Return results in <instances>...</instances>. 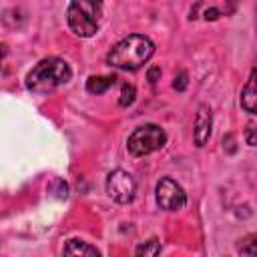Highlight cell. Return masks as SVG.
Listing matches in <instances>:
<instances>
[{"instance_id": "cell-1", "label": "cell", "mask_w": 257, "mask_h": 257, "mask_svg": "<svg viewBox=\"0 0 257 257\" xmlns=\"http://www.w3.org/2000/svg\"><path fill=\"white\" fill-rule=\"evenodd\" d=\"M155 52V44L143 36V34H131L116 42L112 50L108 52L106 60L110 66L120 68V70H137L141 68Z\"/></svg>"}, {"instance_id": "cell-2", "label": "cell", "mask_w": 257, "mask_h": 257, "mask_svg": "<svg viewBox=\"0 0 257 257\" xmlns=\"http://www.w3.org/2000/svg\"><path fill=\"white\" fill-rule=\"evenodd\" d=\"M70 76H72L70 66H68L62 58H54V56H52V58L40 60V62L28 72V76H26V86H28V90H32V92L42 94V92H50V90H54L56 86L68 82Z\"/></svg>"}, {"instance_id": "cell-3", "label": "cell", "mask_w": 257, "mask_h": 257, "mask_svg": "<svg viewBox=\"0 0 257 257\" xmlns=\"http://www.w3.org/2000/svg\"><path fill=\"white\" fill-rule=\"evenodd\" d=\"M66 16L74 34L92 36L102 16V4L100 0H70Z\"/></svg>"}, {"instance_id": "cell-4", "label": "cell", "mask_w": 257, "mask_h": 257, "mask_svg": "<svg viewBox=\"0 0 257 257\" xmlns=\"http://www.w3.org/2000/svg\"><path fill=\"white\" fill-rule=\"evenodd\" d=\"M167 143V135L161 126L157 124H145V126H139L126 141V147H128V153L135 155V157H145V155H151L153 151H159L163 149Z\"/></svg>"}, {"instance_id": "cell-5", "label": "cell", "mask_w": 257, "mask_h": 257, "mask_svg": "<svg viewBox=\"0 0 257 257\" xmlns=\"http://www.w3.org/2000/svg\"><path fill=\"white\" fill-rule=\"evenodd\" d=\"M106 193L116 203H131L135 193H137V183H135L131 173H126L122 169H116L106 179Z\"/></svg>"}, {"instance_id": "cell-6", "label": "cell", "mask_w": 257, "mask_h": 257, "mask_svg": "<svg viewBox=\"0 0 257 257\" xmlns=\"http://www.w3.org/2000/svg\"><path fill=\"white\" fill-rule=\"evenodd\" d=\"M157 203L165 211H177V209L185 207L187 195H185L183 187L177 181L165 177V179H161L157 183Z\"/></svg>"}, {"instance_id": "cell-7", "label": "cell", "mask_w": 257, "mask_h": 257, "mask_svg": "<svg viewBox=\"0 0 257 257\" xmlns=\"http://www.w3.org/2000/svg\"><path fill=\"white\" fill-rule=\"evenodd\" d=\"M211 124H213L211 108H209L207 104H201V106L197 108V116H195V145H197V147H203V145L209 141Z\"/></svg>"}, {"instance_id": "cell-8", "label": "cell", "mask_w": 257, "mask_h": 257, "mask_svg": "<svg viewBox=\"0 0 257 257\" xmlns=\"http://www.w3.org/2000/svg\"><path fill=\"white\" fill-rule=\"evenodd\" d=\"M241 106H243L247 112L257 114V62L253 64L251 74H249V80H247V84L243 86V92H241Z\"/></svg>"}, {"instance_id": "cell-9", "label": "cell", "mask_w": 257, "mask_h": 257, "mask_svg": "<svg viewBox=\"0 0 257 257\" xmlns=\"http://www.w3.org/2000/svg\"><path fill=\"white\" fill-rule=\"evenodd\" d=\"M114 80H116L114 76H90L86 80V90L90 94H102L114 84Z\"/></svg>"}, {"instance_id": "cell-10", "label": "cell", "mask_w": 257, "mask_h": 257, "mask_svg": "<svg viewBox=\"0 0 257 257\" xmlns=\"http://www.w3.org/2000/svg\"><path fill=\"white\" fill-rule=\"evenodd\" d=\"M64 253L66 255H98V249L96 247H90L86 243H80L76 239L68 241V245L64 247Z\"/></svg>"}, {"instance_id": "cell-11", "label": "cell", "mask_w": 257, "mask_h": 257, "mask_svg": "<svg viewBox=\"0 0 257 257\" xmlns=\"http://www.w3.org/2000/svg\"><path fill=\"white\" fill-rule=\"evenodd\" d=\"M239 253L243 255H257V235H247L241 239V243L237 245Z\"/></svg>"}, {"instance_id": "cell-12", "label": "cell", "mask_w": 257, "mask_h": 257, "mask_svg": "<svg viewBox=\"0 0 257 257\" xmlns=\"http://www.w3.org/2000/svg\"><path fill=\"white\" fill-rule=\"evenodd\" d=\"M159 253H161V243L157 239H151L137 247V255H159Z\"/></svg>"}, {"instance_id": "cell-13", "label": "cell", "mask_w": 257, "mask_h": 257, "mask_svg": "<svg viewBox=\"0 0 257 257\" xmlns=\"http://www.w3.org/2000/svg\"><path fill=\"white\" fill-rule=\"evenodd\" d=\"M135 94H137V90H135V86L133 84H128V82H124L122 84V92H120V106H128V104H133V100H135Z\"/></svg>"}, {"instance_id": "cell-14", "label": "cell", "mask_w": 257, "mask_h": 257, "mask_svg": "<svg viewBox=\"0 0 257 257\" xmlns=\"http://www.w3.org/2000/svg\"><path fill=\"white\" fill-rule=\"evenodd\" d=\"M173 86H175L177 90H185V88H187V72H185V70H181V72L175 76Z\"/></svg>"}, {"instance_id": "cell-15", "label": "cell", "mask_w": 257, "mask_h": 257, "mask_svg": "<svg viewBox=\"0 0 257 257\" xmlns=\"http://www.w3.org/2000/svg\"><path fill=\"white\" fill-rule=\"evenodd\" d=\"M245 141H247V145L257 147V126H249V128H247V133H245Z\"/></svg>"}, {"instance_id": "cell-16", "label": "cell", "mask_w": 257, "mask_h": 257, "mask_svg": "<svg viewBox=\"0 0 257 257\" xmlns=\"http://www.w3.org/2000/svg\"><path fill=\"white\" fill-rule=\"evenodd\" d=\"M159 76H161V68H159V66H151V68H149V72H147L149 82H153V84H155Z\"/></svg>"}, {"instance_id": "cell-17", "label": "cell", "mask_w": 257, "mask_h": 257, "mask_svg": "<svg viewBox=\"0 0 257 257\" xmlns=\"http://www.w3.org/2000/svg\"><path fill=\"white\" fill-rule=\"evenodd\" d=\"M219 14H221V12H219L217 8H207L203 16H205L207 20H217V18H219Z\"/></svg>"}]
</instances>
